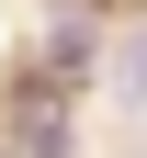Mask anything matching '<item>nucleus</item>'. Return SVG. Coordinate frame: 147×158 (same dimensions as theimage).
Here are the masks:
<instances>
[{
    "label": "nucleus",
    "mask_w": 147,
    "mask_h": 158,
    "mask_svg": "<svg viewBox=\"0 0 147 158\" xmlns=\"http://www.w3.org/2000/svg\"><path fill=\"white\" fill-rule=\"evenodd\" d=\"M11 147H23V158H68V113H57L45 79H34V90H11Z\"/></svg>",
    "instance_id": "f257e3e1"
}]
</instances>
